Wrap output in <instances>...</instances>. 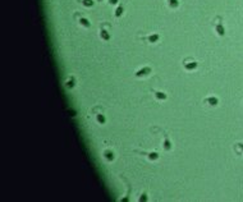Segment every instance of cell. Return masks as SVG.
<instances>
[{"instance_id": "cell-16", "label": "cell", "mask_w": 243, "mask_h": 202, "mask_svg": "<svg viewBox=\"0 0 243 202\" xmlns=\"http://www.w3.org/2000/svg\"><path fill=\"white\" fill-rule=\"evenodd\" d=\"M81 3H82L84 7H87V8L93 7V4H95V1H93V0H82Z\"/></svg>"}, {"instance_id": "cell-5", "label": "cell", "mask_w": 243, "mask_h": 202, "mask_svg": "<svg viewBox=\"0 0 243 202\" xmlns=\"http://www.w3.org/2000/svg\"><path fill=\"white\" fill-rule=\"evenodd\" d=\"M123 13H124V5H123V3H120L117 8H115L114 17H115V18H120V17L123 15Z\"/></svg>"}, {"instance_id": "cell-9", "label": "cell", "mask_w": 243, "mask_h": 202, "mask_svg": "<svg viewBox=\"0 0 243 202\" xmlns=\"http://www.w3.org/2000/svg\"><path fill=\"white\" fill-rule=\"evenodd\" d=\"M74 86H76V78H74L73 76H70L69 78L65 81V87L69 88V90H72V88H74Z\"/></svg>"}, {"instance_id": "cell-11", "label": "cell", "mask_w": 243, "mask_h": 202, "mask_svg": "<svg viewBox=\"0 0 243 202\" xmlns=\"http://www.w3.org/2000/svg\"><path fill=\"white\" fill-rule=\"evenodd\" d=\"M206 102L210 106H216L217 105V102H219V100H217V97H215V96H208L207 98H206Z\"/></svg>"}, {"instance_id": "cell-4", "label": "cell", "mask_w": 243, "mask_h": 202, "mask_svg": "<svg viewBox=\"0 0 243 202\" xmlns=\"http://www.w3.org/2000/svg\"><path fill=\"white\" fill-rule=\"evenodd\" d=\"M102 155H104V159H105V160H108L109 162H112V161L115 160V155H114V152L112 151V150H109V148H108V150H105Z\"/></svg>"}, {"instance_id": "cell-6", "label": "cell", "mask_w": 243, "mask_h": 202, "mask_svg": "<svg viewBox=\"0 0 243 202\" xmlns=\"http://www.w3.org/2000/svg\"><path fill=\"white\" fill-rule=\"evenodd\" d=\"M163 148L165 150V151H170L172 150V142H170V140H169V136L164 134V143H163Z\"/></svg>"}, {"instance_id": "cell-8", "label": "cell", "mask_w": 243, "mask_h": 202, "mask_svg": "<svg viewBox=\"0 0 243 202\" xmlns=\"http://www.w3.org/2000/svg\"><path fill=\"white\" fill-rule=\"evenodd\" d=\"M183 67H184V69H187V71H195L196 68L198 67V63H197V62H189V63H184V64H183Z\"/></svg>"}, {"instance_id": "cell-2", "label": "cell", "mask_w": 243, "mask_h": 202, "mask_svg": "<svg viewBox=\"0 0 243 202\" xmlns=\"http://www.w3.org/2000/svg\"><path fill=\"white\" fill-rule=\"evenodd\" d=\"M160 38V35L159 33H151V35H147L146 37H142V40L150 42V44H156Z\"/></svg>"}, {"instance_id": "cell-10", "label": "cell", "mask_w": 243, "mask_h": 202, "mask_svg": "<svg viewBox=\"0 0 243 202\" xmlns=\"http://www.w3.org/2000/svg\"><path fill=\"white\" fill-rule=\"evenodd\" d=\"M153 92V96H155L157 100H166L168 98V95L163 91H152Z\"/></svg>"}, {"instance_id": "cell-3", "label": "cell", "mask_w": 243, "mask_h": 202, "mask_svg": "<svg viewBox=\"0 0 243 202\" xmlns=\"http://www.w3.org/2000/svg\"><path fill=\"white\" fill-rule=\"evenodd\" d=\"M100 38L102 41H109L110 40V33H109L108 29L104 28V26H101V28H100Z\"/></svg>"}, {"instance_id": "cell-17", "label": "cell", "mask_w": 243, "mask_h": 202, "mask_svg": "<svg viewBox=\"0 0 243 202\" xmlns=\"http://www.w3.org/2000/svg\"><path fill=\"white\" fill-rule=\"evenodd\" d=\"M139 201L141 202H142V201H147V195H146V193H142V195H141Z\"/></svg>"}, {"instance_id": "cell-18", "label": "cell", "mask_w": 243, "mask_h": 202, "mask_svg": "<svg viewBox=\"0 0 243 202\" xmlns=\"http://www.w3.org/2000/svg\"><path fill=\"white\" fill-rule=\"evenodd\" d=\"M118 1H119V0H109V4H110V5H115Z\"/></svg>"}, {"instance_id": "cell-15", "label": "cell", "mask_w": 243, "mask_h": 202, "mask_svg": "<svg viewBox=\"0 0 243 202\" xmlns=\"http://www.w3.org/2000/svg\"><path fill=\"white\" fill-rule=\"evenodd\" d=\"M166 3H168L169 8H172V9H175V8L179 7V1H178V0H166Z\"/></svg>"}, {"instance_id": "cell-7", "label": "cell", "mask_w": 243, "mask_h": 202, "mask_svg": "<svg viewBox=\"0 0 243 202\" xmlns=\"http://www.w3.org/2000/svg\"><path fill=\"white\" fill-rule=\"evenodd\" d=\"M77 17H78V22H79V24L82 26V27H84V28H90V27H91V22H90L87 18H84V17H79L78 14H77Z\"/></svg>"}, {"instance_id": "cell-13", "label": "cell", "mask_w": 243, "mask_h": 202, "mask_svg": "<svg viewBox=\"0 0 243 202\" xmlns=\"http://www.w3.org/2000/svg\"><path fill=\"white\" fill-rule=\"evenodd\" d=\"M216 32H217V35H219V36H224L225 29L223 27V24H221V22H217V24H216Z\"/></svg>"}, {"instance_id": "cell-12", "label": "cell", "mask_w": 243, "mask_h": 202, "mask_svg": "<svg viewBox=\"0 0 243 202\" xmlns=\"http://www.w3.org/2000/svg\"><path fill=\"white\" fill-rule=\"evenodd\" d=\"M146 156H147V159H148L150 161H155V160H157V159H159V154L155 152V151H153V152H147Z\"/></svg>"}, {"instance_id": "cell-1", "label": "cell", "mask_w": 243, "mask_h": 202, "mask_svg": "<svg viewBox=\"0 0 243 202\" xmlns=\"http://www.w3.org/2000/svg\"><path fill=\"white\" fill-rule=\"evenodd\" d=\"M151 68L150 67H142L141 69H138L137 72L134 73V76L136 77H146V76H148L151 73Z\"/></svg>"}, {"instance_id": "cell-14", "label": "cell", "mask_w": 243, "mask_h": 202, "mask_svg": "<svg viewBox=\"0 0 243 202\" xmlns=\"http://www.w3.org/2000/svg\"><path fill=\"white\" fill-rule=\"evenodd\" d=\"M96 122L99 123V124H105L106 123V118H105V115L104 114H96Z\"/></svg>"}, {"instance_id": "cell-19", "label": "cell", "mask_w": 243, "mask_h": 202, "mask_svg": "<svg viewBox=\"0 0 243 202\" xmlns=\"http://www.w3.org/2000/svg\"><path fill=\"white\" fill-rule=\"evenodd\" d=\"M96 1H99V3H101V1H102V0H96Z\"/></svg>"}]
</instances>
